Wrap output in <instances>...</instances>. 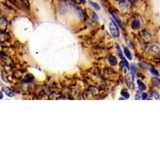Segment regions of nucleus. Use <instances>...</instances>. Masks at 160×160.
Segmentation results:
<instances>
[{"label":"nucleus","instance_id":"1","mask_svg":"<svg viewBox=\"0 0 160 160\" xmlns=\"http://www.w3.org/2000/svg\"><path fill=\"white\" fill-rule=\"evenodd\" d=\"M110 30H111L112 36H113L114 38H118L119 36V27L114 21H112V22L110 23Z\"/></svg>","mask_w":160,"mask_h":160},{"label":"nucleus","instance_id":"2","mask_svg":"<svg viewBox=\"0 0 160 160\" xmlns=\"http://www.w3.org/2000/svg\"><path fill=\"white\" fill-rule=\"evenodd\" d=\"M117 47H118V51H119V56H120L122 61H123V63L124 66H125V67H126V69H127V70H130V66H129L128 62L126 61V59H125V57L123 55V53H122L121 50H120V48L119 47L118 45H117Z\"/></svg>","mask_w":160,"mask_h":160},{"label":"nucleus","instance_id":"3","mask_svg":"<svg viewBox=\"0 0 160 160\" xmlns=\"http://www.w3.org/2000/svg\"><path fill=\"white\" fill-rule=\"evenodd\" d=\"M133 79L134 78H132V76L130 75V74H128L126 77V83L127 84L128 87L130 89H133L134 88V84H133Z\"/></svg>","mask_w":160,"mask_h":160},{"label":"nucleus","instance_id":"4","mask_svg":"<svg viewBox=\"0 0 160 160\" xmlns=\"http://www.w3.org/2000/svg\"><path fill=\"white\" fill-rule=\"evenodd\" d=\"M3 91L5 93L6 95H7L8 97H13L15 94H14V92L11 90L10 88L7 87H3Z\"/></svg>","mask_w":160,"mask_h":160},{"label":"nucleus","instance_id":"5","mask_svg":"<svg viewBox=\"0 0 160 160\" xmlns=\"http://www.w3.org/2000/svg\"><path fill=\"white\" fill-rule=\"evenodd\" d=\"M6 25H7V23H6V18H0V29L5 30L6 27Z\"/></svg>","mask_w":160,"mask_h":160},{"label":"nucleus","instance_id":"6","mask_svg":"<svg viewBox=\"0 0 160 160\" xmlns=\"http://www.w3.org/2000/svg\"><path fill=\"white\" fill-rule=\"evenodd\" d=\"M140 22L138 21V19H135L134 20V22L132 23V25H131V27H132V29L134 30H137L138 28L140 27Z\"/></svg>","mask_w":160,"mask_h":160},{"label":"nucleus","instance_id":"7","mask_svg":"<svg viewBox=\"0 0 160 160\" xmlns=\"http://www.w3.org/2000/svg\"><path fill=\"white\" fill-rule=\"evenodd\" d=\"M137 83H138V89H139L141 91H143V90H145L146 89H147L146 85L141 80H137Z\"/></svg>","mask_w":160,"mask_h":160},{"label":"nucleus","instance_id":"8","mask_svg":"<svg viewBox=\"0 0 160 160\" xmlns=\"http://www.w3.org/2000/svg\"><path fill=\"white\" fill-rule=\"evenodd\" d=\"M124 54H125V56L129 59V60H131V59H132V55H131V53L128 50L127 47H124Z\"/></svg>","mask_w":160,"mask_h":160},{"label":"nucleus","instance_id":"9","mask_svg":"<svg viewBox=\"0 0 160 160\" xmlns=\"http://www.w3.org/2000/svg\"><path fill=\"white\" fill-rule=\"evenodd\" d=\"M152 83L155 87L160 88V79L158 78H152Z\"/></svg>","mask_w":160,"mask_h":160},{"label":"nucleus","instance_id":"10","mask_svg":"<svg viewBox=\"0 0 160 160\" xmlns=\"http://www.w3.org/2000/svg\"><path fill=\"white\" fill-rule=\"evenodd\" d=\"M109 62L112 66H115L117 64V59L114 56H110L109 57Z\"/></svg>","mask_w":160,"mask_h":160},{"label":"nucleus","instance_id":"11","mask_svg":"<svg viewBox=\"0 0 160 160\" xmlns=\"http://www.w3.org/2000/svg\"><path fill=\"white\" fill-rule=\"evenodd\" d=\"M121 95L125 98V99H129V98H130V95H129V93L127 92V90L125 89H123L121 90Z\"/></svg>","mask_w":160,"mask_h":160},{"label":"nucleus","instance_id":"12","mask_svg":"<svg viewBox=\"0 0 160 160\" xmlns=\"http://www.w3.org/2000/svg\"><path fill=\"white\" fill-rule=\"evenodd\" d=\"M111 14L112 15V16H113V18H114V19H115L116 22L118 23V24H119V26H121V20H120V18L118 17V15H117L115 13L112 12V11H111Z\"/></svg>","mask_w":160,"mask_h":160},{"label":"nucleus","instance_id":"13","mask_svg":"<svg viewBox=\"0 0 160 160\" xmlns=\"http://www.w3.org/2000/svg\"><path fill=\"white\" fill-rule=\"evenodd\" d=\"M89 3H90V5H91L95 9V10L99 11L100 9V6H99V4H97L96 3H95V2H92V1H90V0H89Z\"/></svg>","mask_w":160,"mask_h":160},{"label":"nucleus","instance_id":"14","mask_svg":"<svg viewBox=\"0 0 160 160\" xmlns=\"http://www.w3.org/2000/svg\"><path fill=\"white\" fill-rule=\"evenodd\" d=\"M150 73H151L153 75H154V76H159V71H158L157 70H155V69L150 68Z\"/></svg>","mask_w":160,"mask_h":160},{"label":"nucleus","instance_id":"15","mask_svg":"<svg viewBox=\"0 0 160 160\" xmlns=\"http://www.w3.org/2000/svg\"><path fill=\"white\" fill-rule=\"evenodd\" d=\"M136 66L135 65V64H132L131 65V70H132V78H134V77H135V73H136Z\"/></svg>","mask_w":160,"mask_h":160},{"label":"nucleus","instance_id":"16","mask_svg":"<svg viewBox=\"0 0 160 160\" xmlns=\"http://www.w3.org/2000/svg\"><path fill=\"white\" fill-rule=\"evenodd\" d=\"M135 99H142V95H141V93L140 92H137L136 93V95H135Z\"/></svg>","mask_w":160,"mask_h":160},{"label":"nucleus","instance_id":"17","mask_svg":"<svg viewBox=\"0 0 160 160\" xmlns=\"http://www.w3.org/2000/svg\"><path fill=\"white\" fill-rule=\"evenodd\" d=\"M154 97L155 99H160V95L158 94V93H156V92L154 93Z\"/></svg>","mask_w":160,"mask_h":160},{"label":"nucleus","instance_id":"18","mask_svg":"<svg viewBox=\"0 0 160 160\" xmlns=\"http://www.w3.org/2000/svg\"><path fill=\"white\" fill-rule=\"evenodd\" d=\"M147 98V95L146 94V93H143L142 95V99H146Z\"/></svg>","mask_w":160,"mask_h":160},{"label":"nucleus","instance_id":"19","mask_svg":"<svg viewBox=\"0 0 160 160\" xmlns=\"http://www.w3.org/2000/svg\"><path fill=\"white\" fill-rule=\"evenodd\" d=\"M3 98V94L2 93V91H0V99H2Z\"/></svg>","mask_w":160,"mask_h":160},{"label":"nucleus","instance_id":"20","mask_svg":"<svg viewBox=\"0 0 160 160\" xmlns=\"http://www.w3.org/2000/svg\"><path fill=\"white\" fill-rule=\"evenodd\" d=\"M129 1H130V3H136V2H137L138 0H129Z\"/></svg>","mask_w":160,"mask_h":160},{"label":"nucleus","instance_id":"21","mask_svg":"<svg viewBox=\"0 0 160 160\" xmlns=\"http://www.w3.org/2000/svg\"><path fill=\"white\" fill-rule=\"evenodd\" d=\"M80 1L82 2V3H86V1H85V0H80Z\"/></svg>","mask_w":160,"mask_h":160}]
</instances>
